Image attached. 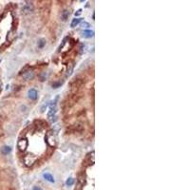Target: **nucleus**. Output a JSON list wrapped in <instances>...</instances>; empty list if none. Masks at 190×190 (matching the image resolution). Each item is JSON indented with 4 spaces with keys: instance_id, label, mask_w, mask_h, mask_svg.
<instances>
[{
    "instance_id": "nucleus-1",
    "label": "nucleus",
    "mask_w": 190,
    "mask_h": 190,
    "mask_svg": "<svg viewBox=\"0 0 190 190\" xmlns=\"http://www.w3.org/2000/svg\"><path fill=\"white\" fill-rule=\"evenodd\" d=\"M58 99V97H56V99L54 102H52V104L50 107V110L48 113V117L50 119H53V117L55 118V114H56V110H57V107H56V101Z\"/></svg>"
},
{
    "instance_id": "nucleus-2",
    "label": "nucleus",
    "mask_w": 190,
    "mask_h": 190,
    "mask_svg": "<svg viewBox=\"0 0 190 190\" xmlns=\"http://www.w3.org/2000/svg\"><path fill=\"white\" fill-rule=\"evenodd\" d=\"M33 12V5L30 2H27L26 4L23 5L22 7V13L24 14H29V13Z\"/></svg>"
},
{
    "instance_id": "nucleus-3",
    "label": "nucleus",
    "mask_w": 190,
    "mask_h": 190,
    "mask_svg": "<svg viewBox=\"0 0 190 190\" xmlns=\"http://www.w3.org/2000/svg\"><path fill=\"white\" fill-rule=\"evenodd\" d=\"M28 145H29V142H28V140L26 138L19 139V141L17 142V147L20 151H25L26 148L28 147Z\"/></svg>"
},
{
    "instance_id": "nucleus-4",
    "label": "nucleus",
    "mask_w": 190,
    "mask_h": 190,
    "mask_svg": "<svg viewBox=\"0 0 190 190\" xmlns=\"http://www.w3.org/2000/svg\"><path fill=\"white\" fill-rule=\"evenodd\" d=\"M28 95H29V98L32 101H36L38 98V92L35 88H30L28 92Z\"/></svg>"
},
{
    "instance_id": "nucleus-5",
    "label": "nucleus",
    "mask_w": 190,
    "mask_h": 190,
    "mask_svg": "<svg viewBox=\"0 0 190 190\" xmlns=\"http://www.w3.org/2000/svg\"><path fill=\"white\" fill-rule=\"evenodd\" d=\"M22 75H23V78H24L26 81H28V80H30V79H32V78L34 77V72L31 71V70H28L27 72L23 73Z\"/></svg>"
},
{
    "instance_id": "nucleus-6",
    "label": "nucleus",
    "mask_w": 190,
    "mask_h": 190,
    "mask_svg": "<svg viewBox=\"0 0 190 190\" xmlns=\"http://www.w3.org/2000/svg\"><path fill=\"white\" fill-rule=\"evenodd\" d=\"M43 178L46 180L47 181H49V182H51V183H53L54 181H55V180H54V178H53V176H52L51 173H44L43 174Z\"/></svg>"
},
{
    "instance_id": "nucleus-7",
    "label": "nucleus",
    "mask_w": 190,
    "mask_h": 190,
    "mask_svg": "<svg viewBox=\"0 0 190 190\" xmlns=\"http://www.w3.org/2000/svg\"><path fill=\"white\" fill-rule=\"evenodd\" d=\"M82 35L83 37H85V38H91V37L94 36V31L90 30H86L83 31Z\"/></svg>"
},
{
    "instance_id": "nucleus-8",
    "label": "nucleus",
    "mask_w": 190,
    "mask_h": 190,
    "mask_svg": "<svg viewBox=\"0 0 190 190\" xmlns=\"http://www.w3.org/2000/svg\"><path fill=\"white\" fill-rule=\"evenodd\" d=\"M11 152H12V147H9V146H4V147H2V148H1V153H2L3 155H8Z\"/></svg>"
},
{
    "instance_id": "nucleus-9",
    "label": "nucleus",
    "mask_w": 190,
    "mask_h": 190,
    "mask_svg": "<svg viewBox=\"0 0 190 190\" xmlns=\"http://www.w3.org/2000/svg\"><path fill=\"white\" fill-rule=\"evenodd\" d=\"M69 12L68 10H65V11H63L62 13H61V19H62L63 21H67V19L69 18Z\"/></svg>"
},
{
    "instance_id": "nucleus-10",
    "label": "nucleus",
    "mask_w": 190,
    "mask_h": 190,
    "mask_svg": "<svg viewBox=\"0 0 190 190\" xmlns=\"http://www.w3.org/2000/svg\"><path fill=\"white\" fill-rule=\"evenodd\" d=\"M81 21H82V18H75V19H73V20L71 21L70 26H71V28H75L79 23H81Z\"/></svg>"
},
{
    "instance_id": "nucleus-11",
    "label": "nucleus",
    "mask_w": 190,
    "mask_h": 190,
    "mask_svg": "<svg viewBox=\"0 0 190 190\" xmlns=\"http://www.w3.org/2000/svg\"><path fill=\"white\" fill-rule=\"evenodd\" d=\"M46 45V40L45 39H40L38 42V48L39 49H43L44 46Z\"/></svg>"
},
{
    "instance_id": "nucleus-12",
    "label": "nucleus",
    "mask_w": 190,
    "mask_h": 190,
    "mask_svg": "<svg viewBox=\"0 0 190 190\" xmlns=\"http://www.w3.org/2000/svg\"><path fill=\"white\" fill-rule=\"evenodd\" d=\"M62 84H63V81H57V82L52 83V87L53 88H58V87H60Z\"/></svg>"
},
{
    "instance_id": "nucleus-13",
    "label": "nucleus",
    "mask_w": 190,
    "mask_h": 190,
    "mask_svg": "<svg viewBox=\"0 0 190 190\" xmlns=\"http://www.w3.org/2000/svg\"><path fill=\"white\" fill-rule=\"evenodd\" d=\"M73 183H74V179H73V178H69V179L67 180V181H66V184H67L68 186H71Z\"/></svg>"
},
{
    "instance_id": "nucleus-14",
    "label": "nucleus",
    "mask_w": 190,
    "mask_h": 190,
    "mask_svg": "<svg viewBox=\"0 0 190 190\" xmlns=\"http://www.w3.org/2000/svg\"><path fill=\"white\" fill-rule=\"evenodd\" d=\"M72 69H73V65H72V64H70V68H69V69H68V73H67V75H68V76H69V75L71 74V71H72Z\"/></svg>"
},
{
    "instance_id": "nucleus-15",
    "label": "nucleus",
    "mask_w": 190,
    "mask_h": 190,
    "mask_svg": "<svg viewBox=\"0 0 190 190\" xmlns=\"http://www.w3.org/2000/svg\"><path fill=\"white\" fill-rule=\"evenodd\" d=\"M82 27H89V24H88V23H86V22H83Z\"/></svg>"
},
{
    "instance_id": "nucleus-16",
    "label": "nucleus",
    "mask_w": 190,
    "mask_h": 190,
    "mask_svg": "<svg viewBox=\"0 0 190 190\" xmlns=\"http://www.w3.org/2000/svg\"><path fill=\"white\" fill-rule=\"evenodd\" d=\"M32 190H43L40 186H34L33 188H32Z\"/></svg>"
},
{
    "instance_id": "nucleus-17",
    "label": "nucleus",
    "mask_w": 190,
    "mask_h": 190,
    "mask_svg": "<svg viewBox=\"0 0 190 190\" xmlns=\"http://www.w3.org/2000/svg\"><path fill=\"white\" fill-rule=\"evenodd\" d=\"M80 13H81V10H79V11H78V12L75 13V14H77V15H78V14H80Z\"/></svg>"
},
{
    "instance_id": "nucleus-18",
    "label": "nucleus",
    "mask_w": 190,
    "mask_h": 190,
    "mask_svg": "<svg viewBox=\"0 0 190 190\" xmlns=\"http://www.w3.org/2000/svg\"><path fill=\"white\" fill-rule=\"evenodd\" d=\"M0 90H1V84H0Z\"/></svg>"
}]
</instances>
